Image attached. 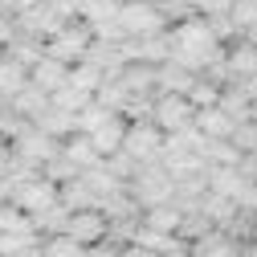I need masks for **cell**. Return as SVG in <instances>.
Returning a JSON list of instances; mask_svg holds the SVG:
<instances>
[{"label": "cell", "instance_id": "obj_1", "mask_svg": "<svg viewBox=\"0 0 257 257\" xmlns=\"http://www.w3.org/2000/svg\"><path fill=\"white\" fill-rule=\"evenodd\" d=\"M220 57H224V45L216 41L208 17H188V21L172 25V61L188 66L192 74H200Z\"/></svg>", "mask_w": 257, "mask_h": 257}, {"label": "cell", "instance_id": "obj_2", "mask_svg": "<svg viewBox=\"0 0 257 257\" xmlns=\"http://www.w3.org/2000/svg\"><path fill=\"white\" fill-rule=\"evenodd\" d=\"M126 192L135 196V204H139V208L164 204V200H172V192H176V176H172L164 164H159V159H151V164H139V172L131 176Z\"/></svg>", "mask_w": 257, "mask_h": 257}, {"label": "cell", "instance_id": "obj_3", "mask_svg": "<svg viewBox=\"0 0 257 257\" xmlns=\"http://www.w3.org/2000/svg\"><path fill=\"white\" fill-rule=\"evenodd\" d=\"M90 41H94V29H90L86 21H66V25L57 29V33H49V37H45V57L61 61V66H74V61H82V57H86Z\"/></svg>", "mask_w": 257, "mask_h": 257}, {"label": "cell", "instance_id": "obj_4", "mask_svg": "<svg viewBox=\"0 0 257 257\" xmlns=\"http://www.w3.org/2000/svg\"><path fill=\"white\" fill-rule=\"evenodd\" d=\"M9 147H13V155H17V159H25V164H33V168H41V172H45V164L61 151V139L45 135L37 122H25V126H21V135H17Z\"/></svg>", "mask_w": 257, "mask_h": 257}, {"label": "cell", "instance_id": "obj_5", "mask_svg": "<svg viewBox=\"0 0 257 257\" xmlns=\"http://www.w3.org/2000/svg\"><path fill=\"white\" fill-rule=\"evenodd\" d=\"M151 122H155L164 135L188 131V126L196 122V106L188 102V94H155V102H151Z\"/></svg>", "mask_w": 257, "mask_h": 257}, {"label": "cell", "instance_id": "obj_6", "mask_svg": "<svg viewBox=\"0 0 257 257\" xmlns=\"http://www.w3.org/2000/svg\"><path fill=\"white\" fill-rule=\"evenodd\" d=\"M164 131L151 122V118H135L126 122V139H122V151L135 159V164H151V159H159V151H164Z\"/></svg>", "mask_w": 257, "mask_h": 257}, {"label": "cell", "instance_id": "obj_7", "mask_svg": "<svg viewBox=\"0 0 257 257\" xmlns=\"http://www.w3.org/2000/svg\"><path fill=\"white\" fill-rule=\"evenodd\" d=\"M118 25H122V37H151V33H164L168 21L151 0H131V5L118 9Z\"/></svg>", "mask_w": 257, "mask_h": 257}, {"label": "cell", "instance_id": "obj_8", "mask_svg": "<svg viewBox=\"0 0 257 257\" xmlns=\"http://www.w3.org/2000/svg\"><path fill=\"white\" fill-rule=\"evenodd\" d=\"M9 200H13V204H21L29 216H41L45 208H53V204H57V184L41 172V176H33V180L17 184V188L9 192Z\"/></svg>", "mask_w": 257, "mask_h": 257}, {"label": "cell", "instance_id": "obj_9", "mask_svg": "<svg viewBox=\"0 0 257 257\" xmlns=\"http://www.w3.org/2000/svg\"><path fill=\"white\" fill-rule=\"evenodd\" d=\"M106 212L102 208H78V212H70V220H66V237H74L82 249H90V245H98V241H106Z\"/></svg>", "mask_w": 257, "mask_h": 257}, {"label": "cell", "instance_id": "obj_10", "mask_svg": "<svg viewBox=\"0 0 257 257\" xmlns=\"http://www.w3.org/2000/svg\"><path fill=\"white\" fill-rule=\"evenodd\" d=\"M122 139H126V118H122V114L102 118V122L90 131V143H94V151H98L102 159L114 155V151H122Z\"/></svg>", "mask_w": 257, "mask_h": 257}, {"label": "cell", "instance_id": "obj_11", "mask_svg": "<svg viewBox=\"0 0 257 257\" xmlns=\"http://www.w3.org/2000/svg\"><path fill=\"white\" fill-rule=\"evenodd\" d=\"M61 155H66L78 172L98 168V164H102V155L94 151V143H90V135H86V131H70L66 139H61Z\"/></svg>", "mask_w": 257, "mask_h": 257}, {"label": "cell", "instance_id": "obj_12", "mask_svg": "<svg viewBox=\"0 0 257 257\" xmlns=\"http://www.w3.org/2000/svg\"><path fill=\"white\" fill-rule=\"evenodd\" d=\"M192 74L188 66H180V61H159L155 66V94H188V86H192Z\"/></svg>", "mask_w": 257, "mask_h": 257}, {"label": "cell", "instance_id": "obj_13", "mask_svg": "<svg viewBox=\"0 0 257 257\" xmlns=\"http://www.w3.org/2000/svg\"><path fill=\"white\" fill-rule=\"evenodd\" d=\"M224 66H229V74H233L237 82L249 78V74H257V45L245 41V37L229 41V45H224Z\"/></svg>", "mask_w": 257, "mask_h": 257}, {"label": "cell", "instance_id": "obj_14", "mask_svg": "<svg viewBox=\"0 0 257 257\" xmlns=\"http://www.w3.org/2000/svg\"><path fill=\"white\" fill-rule=\"evenodd\" d=\"M245 245L241 241H233L224 229H208L204 237H196L192 241V257H237Z\"/></svg>", "mask_w": 257, "mask_h": 257}, {"label": "cell", "instance_id": "obj_15", "mask_svg": "<svg viewBox=\"0 0 257 257\" xmlns=\"http://www.w3.org/2000/svg\"><path fill=\"white\" fill-rule=\"evenodd\" d=\"M196 131L204 135V139H233V131H237V122L224 114L220 106H204V110H196Z\"/></svg>", "mask_w": 257, "mask_h": 257}, {"label": "cell", "instance_id": "obj_16", "mask_svg": "<svg viewBox=\"0 0 257 257\" xmlns=\"http://www.w3.org/2000/svg\"><path fill=\"white\" fill-rule=\"evenodd\" d=\"M66 78H70V66H61V61H53V57H41L37 66L29 70V82H33L37 90H45V94L61 90V86H66Z\"/></svg>", "mask_w": 257, "mask_h": 257}, {"label": "cell", "instance_id": "obj_17", "mask_svg": "<svg viewBox=\"0 0 257 257\" xmlns=\"http://www.w3.org/2000/svg\"><path fill=\"white\" fill-rule=\"evenodd\" d=\"M9 106H13L25 122H33V118L49 106V94H45V90H37L33 82H25V90H17V94H13V98H9Z\"/></svg>", "mask_w": 257, "mask_h": 257}, {"label": "cell", "instance_id": "obj_18", "mask_svg": "<svg viewBox=\"0 0 257 257\" xmlns=\"http://www.w3.org/2000/svg\"><path fill=\"white\" fill-rule=\"evenodd\" d=\"M180 220H184V212H180L172 200L143 208V224H147V229H155V233H176V229H180Z\"/></svg>", "mask_w": 257, "mask_h": 257}, {"label": "cell", "instance_id": "obj_19", "mask_svg": "<svg viewBox=\"0 0 257 257\" xmlns=\"http://www.w3.org/2000/svg\"><path fill=\"white\" fill-rule=\"evenodd\" d=\"M25 82H29V70L21 61H13L9 53H0V98L9 102L17 90H25Z\"/></svg>", "mask_w": 257, "mask_h": 257}, {"label": "cell", "instance_id": "obj_20", "mask_svg": "<svg viewBox=\"0 0 257 257\" xmlns=\"http://www.w3.org/2000/svg\"><path fill=\"white\" fill-rule=\"evenodd\" d=\"M33 122L41 126L45 135H53V139H66V135L74 131V114H70V110H61V106H53V102H49Z\"/></svg>", "mask_w": 257, "mask_h": 257}, {"label": "cell", "instance_id": "obj_21", "mask_svg": "<svg viewBox=\"0 0 257 257\" xmlns=\"http://www.w3.org/2000/svg\"><path fill=\"white\" fill-rule=\"evenodd\" d=\"M216 98H220V82H212V78H204V74L192 78V86H188V102L196 106V110L216 106Z\"/></svg>", "mask_w": 257, "mask_h": 257}, {"label": "cell", "instance_id": "obj_22", "mask_svg": "<svg viewBox=\"0 0 257 257\" xmlns=\"http://www.w3.org/2000/svg\"><path fill=\"white\" fill-rule=\"evenodd\" d=\"M29 229H33V216L13 200H0V233H29Z\"/></svg>", "mask_w": 257, "mask_h": 257}, {"label": "cell", "instance_id": "obj_23", "mask_svg": "<svg viewBox=\"0 0 257 257\" xmlns=\"http://www.w3.org/2000/svg\"><path fill=\"white\" fill-rule=\"evenodd\" d=\"M70 82L78 90H86V94H98V86L106 82V74L98 66H90V61H74V66H70Z\"/></svg>", "mask_w": 257, "mask_h": 257}, {"label": "cell", "instance_id": "obj_24", "mask_svg": "<svg viewBox=\"0 0 257 257\" xmlns=\"http://www.w3.org/2000/svg\"><path fill=\"white\" fill-rule=\"evenodd\" d=\"M90 98H94V94L78 90L70 78H66V86H61V90H53V94H49V102H53V106H61V110H70V114H78V110H82Z\"/></svg>", "mask_w": 257, "mask_h": 257}, {"label": "cell", "instance_id": "obj_25", "mask_svg": "<svg viewBox=\"0 0 257 257\" xmlns=\"http://www.w3.org/2000/svg\"><path fill=\"white\" fill-rule=\"evenodd\" d=\"M86 249L74 241V237H66V233H57V237H41V257H82Z\"/></svg>", "mask_w": 257, "mask_h": 257}, {"label": "cell", "instance_id": "obj_26", "mask_svg": "<svg viewBox=\"0 0 257 257\" xmlns=\"http://www.w3.org/2000/svg\"><path fill=\"white\" fill-rule=\"evenodd\" d=\"M102 164H106V172H110L118 184H131V176L139 172V164H135V159L126 155V151H114V155H106Z\"/></svg>", "mask_w": 257, "mask_h": 257}, {"label": "cell", "instance_id": "obj_27", "mask_svg": "<svg viewBox=\"0 0 257 257\" xmlns=\"http://www.w3.org/2000/svg\"><path fill=\"white\" fill-rule=\"evenodd\" d=\"M151 5L164 13V21H168V29L172 25H180V21H188V17H196V9H192V0H151Z\"/></svg>", "mask_w": 257, "mask_h": 257}, {"label": "cell", "instance_id": "obj_28", "mask_svg": "<svg viewBox=\"0 0 257 257\" xmlns=\"http://www.w3.org/2000/svg\"><path fill=\"white\" fill-rule=\"evenodd\" d=\"M229 17H233V25L241 29V37H245L249 29L257 25V0H233V9H229Z\"/></svg>", "mask_w": 257, "mask_h": 257}, {"label": "cell", "instance_id": "obj_29", "mask_svg": "<svg viewBox=\"0 0 257 257\" xmlns=\"http://www.w3.org/2000/svg\"><path fill=\"white\" fill-rule=\"evenodd\" d=\"M208 25H212V33H216V41H220V45H229V41H237V37H241V29L233 25V17H229V13L208 17Z\"/></svg>", "mask_w": 257, "mask_h": 257}, {"label": "cell", "instance_id": "obj_30", "mask_svg": "<svg viewBox=\"0 0 257 257\" xmlns=\"http://www.w3.org/2000/svg\"><path fill=\"white\" fill-rule=\"evenodd\" d=\"M192 9H196V17H220L233 9V0H192Z\"/></svg>", "mask_w": 257, "mask_h": 257}, {"label": "cell", "instance_id": "obj_31", "mask_svg": "<svg viewBox=\"0 0 257 257\" xmlns=\"http://www.w3.org/2000/svg\"><path fill=\"white\" fill-rule=\"evenodd\" d=\"M13 37H17V17L0 9V49H5V45H9Z\"/></svg>", "mask_w": 257, "mask_h": 257}, {"label": "cell", "instance_id": "obj_32", "mask_svg": "<svg viewBox=\"0 0 257 257\" xmlns=\"http://www.w3.org/2000/svg\"><path fill=\"white\" fill-rule=\"evenodd\" d=\"M118 257H159V253H151V249H143V245H122Z\"/></svg>", "mask_w": 257, "mask_h": 257}, {"label": "cell", "instance_id": "obj_33", "mask_svg": "<svg viewBox=\"0 0 257 257\" xmlns=\"http://www.w3.org/2000/svg\"><path fill=\"white\" fill-rule=\"evenodd\" d=\"M5 257H41V245H33V249H21V253H5Z\"/></svg>", "mask_w": 257, "mask_h": 257}, {"label": "cell", "instance_id": "obj_34", "mask_svg": "<svg viewBox=\"0 0 257 257\" xmlns=\"http://www.w3.org/2000/svg\"><path fill=\"white\" fill-rule=\"evenodd\" d=\"M245 257H257V241H249V245H245Z\"/></svg>", "mask_w": 257, "mask_h": 257}, {"label": "cell", "instance_id": "obj_35", "mask_svg": "<svg viewBox=\"0 0 257 257\" xmlns=\"http://www.w3.org/2000/svg\"><path fill=\"white\" fill-rule=\"evenodd\" d=\"M245 41H253V45H257V25H253V29H249V33H245Z\"/></svg>", "mask_w": 257, "mask_h": 257}, {"label": "cell", "instance_id": "obj_36", "mask_svg": "<svg viewBox=\"0 0 257 257\" xmlns=\"http://www.w3.org/2000/svg\"><path fill=\"white\" fill-rule=\"evenodd\" d=\"M253 118H257V102H253Z\"/></svg>", "mask_w": 257, "mask_h": 257}, {"label": "cell", "instance_id": "obj_37", "mask_svg": "<svg viewBox=\"0 0 257 257\" xmlns=\"http://www.w3.org/2000/svg\"><path fill=\"white\" fill-rule=\"evenodd\" d=\"M118 5H131V0H118Z\"/></svg>", "mask_w": 257, "mask_h": 257}, {"label": "cell", "instance_id": "obj_38", "mask_svg": "<svg viewBox=\"0 0 257 257\" xmlns=\"http://www.w3.org/2000/svg\"><path fill=\"white\" fill-rule=\"evenodd\" d=\"M249 155H257V147H253V151H249Z\"/></svg>", "mask_w": 257, "mask_h": 257}]
</instances>
